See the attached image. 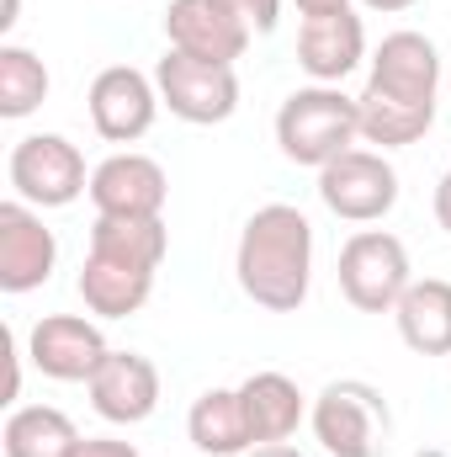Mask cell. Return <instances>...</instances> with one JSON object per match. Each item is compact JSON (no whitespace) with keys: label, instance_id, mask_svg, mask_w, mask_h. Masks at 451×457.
Wrapping results in <instances>:
<instances>
[{"label":"cell","instance_id":"6da1fadb","mask_svg":"<svg viewBox=\"0 0 451 457\" xmlns=\"http://www.w3.org/2000/svg\"><path fill=\"white\" fill-rule=\"evenodd\" d=\"M234 271L250 303L266 314H298L314 282V224L292 203H266L250 213L234 250Z\"/></svg>","mask_w":451,"mask_h":457},{"label":"cell","instance_id":"7a4b0ae2","mask_svg":"<svg viewBox=\"0 0 451 457\" xmlns=\"http://www.w3.org/2000/svg\"><path fill=\"white\" fill-rule=\"evenodd\" d=\"M356 138H361V107L340 86H303L276 112L282 154L292 165H308V170H324L345 149H356Z\"/></svg>","mask_w":451,"mask_h":457},{"label":"cell","instance_id":"3957f363","mask_svg":"<svg viewBox=\"0 0 451 457\" xmlns=\"http://www.w3.org/2000/svg\"><path fill=\"white\" fill-rule=\"evenodd\" d=\"M414 282V266H409V250L398 234L388 228H356L345 245H340V293L350 309L361 314H393L398 298L409 293Z\"/></svg>","mask_w":451,"mask_h":457},{"label":"cell","instance_id":"277c9868","mask_svg":"<svg viewBox=\"0 0 451 457\" xmlns=\"http://www.w3.org/2000/svg\"><path fill=\"white\" fill-rule=\"evenodd\" d=\"M11 192L21 203L43 208H70L80 197H91V176H86V154L64 138V133H27L16 138L11 160H5Z\"/></svg>","mask_w":451,"mask_h":457},{"label":"cell","instance_id":"5b68a950","mask_svg":"<svg viewBox=\"0 0 451 457\" xmlns=\"http://www.w3.org/2000/svg\"><path fill=\"white\" fill-rule=\"evenodd\" d=\"M308 420H314V436L330 457H377L388 447V431H393L382 394L372 383H361V378L330 383L314 399Z\"/></svg>","mask_w":451,"mask_h":457},{"label":"cell","instance_id":"8992f818","mask_svg":"<svg viewBox=\"0 0 451 457\" xmlns=\"http://www.w3.org/2000/svg\"><path fill=\"white\" fill-rule=\"evenodd\" d=\"M154 86H160V102L170 107V117H181L192 128H213V122H228L239 112L234 64H208V59L165 48V59L154 64Z\"/></svg>","mask_w":451,"mask_h":457},{"label":"cell","instance_id":"52a82bcc","mask_svg":"<svg viewBox=\"0 0 451 457\" xmlns=\"http://www.w3.org/2000/svg\"><path fill=\"white\" fill-rule=\"evenodd\" d=\"M319 197L345 224H377L398 203V170L382 160V149H345L319 170Z\"/></svg>","mask_w":451,"mask_h":457},{"label":"cell","instance_id":"ba28073f","mask_svg":"<svg viewBox=\"0 0 451 457\" xmlns=\"http://www.w3.org/2000/svg\"><path fill=\"white\" fill-rule=\"evenodd\" d=\"M366 96L382 102H404V107H436L441 91V54L425 32H388L366 64Z\"/></svg>","mask_w":451,"mask_h":457},{"label":"cell","instance_id":"9c48e42d","mask_svg":"<svg viewBox=\"0 0 451 457\" xmlns=\"http://www.w3.org/2000/svg\"><path fill=\"white\" fill-rule=\"evenodd\" d=\"M59 266V239L43 224V213L21 197L0 203V293H32L53 277Z\"/></svg>","mask_w":451,"mask_h":457},{"label":"cell","instance_id":"30bf717a","mask_svg":"<svg viewBox=\"0 0 451 457\" xmlns=\"http://www.w3.org/2000/svg\"><path fill=\"white\" fill-rule=\"evenodd\" d=\"M91 122H96V133L107 138V144H133V138H144L149 128H154V117H160V86H154V75H144V70H133V64H112V70H102L96 80H91Z\"/></svg>","mask_w":451,"mask_h":457},{"label":"cell","instance_id":"8fae6325","mask_svg":"<svg viewBox=\"0 0 451 457\" xmlns=\"http://www.w3.org/2000/svg\"><path fill=\"white\" fill-rule=\"evenodd\" d=\"M107 351H112V345L102 336V325H91V320H80V314H48V320H37L32 336H27L32 367H37L43 378H53V383H91L96 367L107 361Z\"/></svg>","mask_w":451,"mask_h":457},{"label":"cell","instance_id":"7c38bea8","mask_svg":"<svg viewBox=\"0 0 451 457\" xmlns=\"http://www.w3.org/2000/svg\"><path fill=\"white\" fill-rule=\"evenodd\" d=\"M165 37L176 54L208 59V64H234L250 48V27L228 11L224 0H170L165 5Z\"/></svg>","mask_w":451,"mask_h":457},{"label":"cell","instance_id":"4fadbf2b","mask_svg":"<svg viewBox=\"0 0 451 457\" xmlns=\"http://www.w3.org/2000/svg\"><path fill=\"white\" fill-rule=\"evenodd\" d=\"M165 197H170V181H165V165L149 160V154H112L91 170V203L96 213H112V219H165Z\"/></svg>","mask_w":451,"mask_h":457},{"label":"cell","instance_id":"5bb4252c","mask_svg":"<svg viewBox=\"0 0 451 457\" xmlns=\"http://www.w3.org/2000/svg\"><path fill=\"white\" fill-rule=\"evenodd\" d=\"M86 388H91V410L107 426H144L160 410V367L138 351H107V361Z\"/></svg>","mask_w":451,"mask_h":457},{"label":"cell","instance_id":"9a60e30c","mask_svg":"<svg viewBox=\"0 0 451 457\" xmlns=\"http://www.w3.org/2000/svg\"><path fill=\"white\" fill-rule=\"evenodd\" d=\"M366 59V27L356 11L335 16H308L298 32V64L308 70L314 86H340L356 64Z\"/></svg>","mask_w":451,"mask_h":457},{"label":"cell","instance_id":"2e32d148","mask_svg":"<svg viewBox=\"0 0 451 457\" xmlns=\"http://www.w3.org/2000/svg\"><path fill=\"white\" fill-rule=\"evenodd\" d=\"M239 404H244V420H250L255 447L287 442L303 426V415H308V399H303V388L287 372H250L239 383Z\"/></svg>","mask_w":451,"mask_h":457},{"label":"cell","instance_id":"e0dca14e","mask_svg":"<svg viewBox=\"0 0 451 457\" xmlns=\"http://www.w3.org/2000/svg\"><path fill=\"white\" fill-rule=\"evenodd\" d=\"M398 336L414 356H451V282L447 277H420L393 309Z\"/></svg>","mask_w":451,"mask_h":457},{"label":"cell","instance_id":"ac0fdd59","mask_svg":"<svg viewBox=\"0 0 451 457\" xmlns=\"http://www.w3.org/2000/svg\"><path fill=\"white\" fill-rule=\"evenodd\" d=\"M154 293V271L149 266H127V261H112V255H91L86 250V266H80V298L91 314L102 320H127L149 303Z\"/></svg>","mask_w":451,"mask_h":457},{"label":"cell","instance_id":"d6986e66","mask_svg":"<svg viewBox=\"0 0 451 457\" xmlns=\"http://www.w3.org/2000/svg\"><path fill=\"white\" fill-rule=\"evenodd\" d=\"M186 436H192L197 453H208V457H244L250 453L255 436H250L239 388H208L192 404V415H186Z\"/></svg>","mask_w":451,"mask_h":457},{"label":"cell","instance_id":"ffe728a7","mask_svg":"<svg viewBox=\"0 0 451 457\" xmlns=\"http://www.w3.org/2000/svg\"><path fill=\"white\" fill-rule=\"evenodd\" d=\"M80 442L86 436L75 431V420L53 404H21V410H11V420L0 431L5 457H75Z\"/></svg>","mask_w":451,"mask_h":457},{"label":"cell","instance_id":"44dd1931","mask_svg":"<svg viewBox=\"0 0 451 457\" xmlns=\"http://www.w3.org/2000/svg\"><path fill=\"white\" fill-rule=\"evenodd\" d=\"M165 250H170L165 219H112V213H96V224H91V255H112V261H127V266L160 271Z\"/></svg>","mask_w":451,"mask_h":457},{"label":"cell","instance_id":"7402d4cb","mask_svg":"<svg viewBox=\"0 0 451 457\" xmlns=\"http://www.w3.org/2000/svg\"><path fill=\"white\" fill-rule=\"evenodd\" d=\"M48 102V64L21 48V43H5L0 48V117L5 122H21Z\"/></svg>","mask_w":451,"mask_h":457},{"label":"cell","instance_id":"603a6c76","mask_svg":"<svg viewBox=\"0 0 451 457\" xmlns=\"http://www.w3.org/2000/svg\"><path fill=\"white\" fill-rule=\"evenodd\" d=\"M356 107H361V138L377 149H404V144L425 138L436 122V107H404V102H382L366 91L356 96Z\"/></svg>","mask_w":451,"mask_h":457},{"label":"cell","instance_id":"cb8c5ba5","mask_svg":"<svg viewBox=\"0 0 451 457\" xmlns=\"http://www.w3.org/2000/svg\"><path fill=\"white\" fill-rule=\"evenodd\" d=\"M228 11L250 27V32H276V21H282V0H224Z\"/></svg>","mask_w":451,"mask_h":457},{"label":"cell","instance_id":"d4e9b609","mask_svg":"<svg viewBox=\"0 0 451 457\" xmlns=\"http://www.w3.org/2000/svg\"><path fill=\"white\" fill-rule=\"evenodd\" d=\"M75 457H138L133 442H117V436H86Z\"/></svg>","mask_w":451,"mask_h":457},{"label":"cell","instance_id":"484cf974","mask_svg":"<svg viewBox=\"0 0 451 457\" xmlns=\"http://www.w3.org/2000/svg\"><path fill=\"white\" fill-rule=\"evenodd\" d=\"M298 5V16L308 21V16H335V11H350V0H292Z\"/></svg>","mask_w":451,"mask_h":457},{"label":"cell","instance_id":"4316f807","mask_svg":"<svg viewBox=\"0 0 451 457\" xmlns=\"http://www.w3.org/2000/svg\"><path fill=\"white\" fill-rule=\"evenodd\" d=\"M436 224L451 234V170L441 176V181H436Z\"/></svg>","mask_w":451,"mask_h":457},{"label":"cell","instance_id":"83f0119b","mask_svg":"<svg viewBox=\"0 0 451 457\" xmlns=\"http://www.w3.org/2000/svg\"><path fill=\"white\" fill-rule=\"evenodd\" d=\"M244 457H303L298 447H287V442H271V447H250Z\"/></svg>","mask_w":451,"mask_h":457},{"label":"cell","instance_id":"f1b7e54d","mask_svg":"<svg viewBox=\"0 0 451 457\" xmlns=\"http://www.w3.org/2000/svg\"><path fill=\"white\" fill-rule=\"evenodd\" d=\"M361 5H366V11H409L414 0H361Z\"/></svg>","mask_w":451,"mask_h":457},{"label":"cell","instance_id":"f546056e","mask_svg":"<svg viewBox=\"0 0 451 457\" xmlns=\"http://www.w3.org/2000/svg\"><path fill=\"white\" fill-rule=\"evenodd\" d=\"M16 11H21V0H5V16H0V27H5V32L16 27Z\"/></svg>","mask_w":451,"mask_h":457},{"label":"cell","instance_id":"4dcf8cb0","mask_svg":"<svg viewBox=\"0 0 451 457\" xmlns=\"http://www.w3.org/2000/svg\"><path fill=\"white\" fill-rule=\"evenodd\" d=\"M447 86H451V80H447Z\"/></svg>","mask_w":451,"mask_h":457}]
</instances>
